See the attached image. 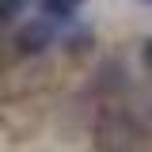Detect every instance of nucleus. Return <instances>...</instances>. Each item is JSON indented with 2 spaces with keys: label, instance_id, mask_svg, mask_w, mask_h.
Returning <instances> with one entry per match:
<instances>
[{
  "label": "nucleus",
  "instance_id": "f257e3e1",
  "mask_svg": "<svg viewBox=\"0 0 152 152\" xmlns=\"http://www.w3.org/2000/svg\"><path fill=\"white\" fill-rule=\"evenodd\" d=\"M152 129L137 118L129 103H99L91 114V145L95 152H145Z\"/></svg>",
  "mask_w": 152,
  "mask_h": 152
},
{
  "label": "nucleus",
  "instance_id": "f03ea898",
  "mask_svg": "<svg viewBox=\"0 0 152 152\" xmlns=\"http://www.w3.org/2000/svg\"><path fill=\"white\" fill-rule=\"evenodd\" d=\"M91 95L99 103H122L126 95H133V72L122 53L99 57V65L91 72Z\"/></svg>",
  "mask_w": 152,
  "mask_h": 152
},
{
  "label": "nucleus",
  "instance_id": "7ed1b4c3",
  "mask_svg": "<svg viewBox=\"0 0 152 152\" xmlns=\"http://www.w3.org/2000/svg\"><path fill=\"white\" fill-rule=\"evenodd\" d=\"M53 42H57V27L50 23V19H42V15L27 19V23L15 31V38H12V46H15L19 57H38V53H46Z\"/></svg>",
  "mask_w": 152,
  "mask_h": 152
},
{
  "label": "nucleus",
  "instance_id": "20e7f679",
  "mask_svg": "<svg viewBox=\"0 0 152 152\" xmlns=\"http://www.w3.org/2000/svg\"><path fill=\"white\" fill-rule=\"evenodd\" d=\"M80 8H84V0H38V15L50 19V23H76L80 15Z\"/></svg>",
  "mask_w": 152,
  "mask_h": 152
},
{
  "label": "nucleus",
  "instance_id": "39448f33",
  "mask_svg": "<svg viewBox=\"0 0 152 152\" xmlns=\"http://www.w3.org/2000/svg\"><path fill=\"white\" fill-rule=\"evenodd\" d=\"M61 46H65V53L84 57V53H88V50L95 46V34L88 31V27H80V31H72V34H65V42H61Z\"/></svg>",
  "mask_w": 152,
  "mask_h": 152
},
{
  "label": "nucleus",
  "instance_id": "423d86ee",
  "mask_svg": "<svg viewBox=\"0 0 152 152\" xmlns=\"http://www.w3.org/2000/svg\"><path fill=\"white\" fill-rule=\"evenodd\" d=\"M27 8H31V0H0V27H12Z\"/></svg>",
  "mask_w": 152,
  "mask_h": 152
},
{
  "label": "nucleus",
  "instance_id": "0eeeda50",
  "mask_svg": "<svg viewBox=\"0 0 152 152\" xmlns=\"http://www.w3.org/2000/svg\"><path fill=\"white\" fill-rule=\"evenodd\" d=\"M141 65H145V76H148V88H152V34L141 42Z\"/></svg>",
  "mask_w": 152,
  "mask_h": 152
},
{
  "label": "nucleus",
  "instance_id": "6e6552de",
  "mask_svg": "<svg viewBox=\"0 0 152 152\" xmlns=\"http://www.w3.org/2000/svg\"><path fill=\"white\" fill-rule=\"evenodd\" d=\"M141 4H152V0H141Z\"/></svg>",
  "mask_w": 152,
  "mask_h": 152
}]
</instances>
